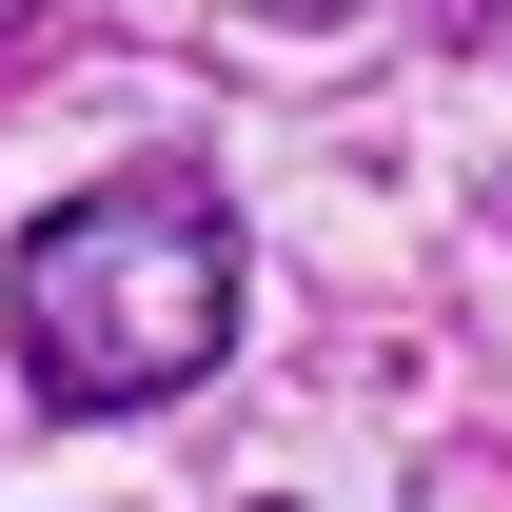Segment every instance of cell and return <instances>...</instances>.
<instances>
[{"label": "cell", "instance_id": "1", "mask_svg": "<svg viewBox=\"0 0 512 512\" xmlns=\"http://www.w3.org/2000/svg\"><path fill=\"white\" fill-rule=\"evenodd\" d=\"M0 316H20V375L60 414H178L237 355V237H217L197 178H99L20 237Z\"/></svg>", "mask_w": 512, "mask_h": 512}]
</instances>
